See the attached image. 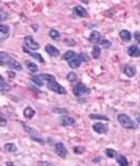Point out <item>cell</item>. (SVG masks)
Returning <instances> with one entry per match:
<instances>
[{
    "label": "cell",
    "mask_w": 140,
    "mask_h": 166,
    "mask_svg": "<svg viewBox=\"0 0 140 166\" xmlns=\"http://www.w3.org/2000/svg\"><path fill=\"white\" fill-rule=\"evenodd\" d=\"M92 129L95 133L97 134H106L109 131V126L102 122H95L92 125Z\"/></svg>",
    "instance_id": "obj_9"
},
{
    "label": "cell",
    "mask_w": 140,
    "mask_h": 166,
    "mask_svg": "<svg viewBox=\"0 0 140 166\" xmlns=\"http://www.w3.org/2000/svg\"><path fill=\"white\" fill-rule=\"evenodd\" d=\"M10 19V14L5 11L2 8H0V22H4Z\"/></svg>",
    "instance_id": "obj_28"
},
{
    "label": "cell",
    "mask_w": 140,
    "mask_h": 166,
    "mask_svg": "<svg viewBox=\"0 0 140 166\" xmlns=\"http://www.w3.org/2000/svg\"><path fill=\"white\" fill-rule=\"evenodd\" d=\"M38 166H55L52 163L48 162V161H39Z\"/></svg>",
    "instance_id": "obj_35"
},
{
    "label": "cell",
    "mask_w": 140,
    "mask_h": 166,
    "mask_svg": "<svg viewBox=\"0 0 140 166\" xmlns=\"http://www.w3.org/2000/svg\"><path fill=\"white\" fill-rule=\"evenodd\" d=\"M76 55L75 52L73 51V50H68V51H66L64 54L62 55V60H64V61H70L71 59H73L74 57Z\"/></svg>",
    "instance_id": "obj_24"
},
{
    "label": "cell",
    "mask_w": 140,
    "mask_h": 166,
    "mask_svg": "<svg viewBox=\"0 0 140 166\" xmlns=\"http://www.w3.org/2000/svg\"><path fill=\"white\" fill-rule=\"evenodd\" d=\"M8 68L13 69V70H16V71H22V69H23L22 65H21L19 62H17L16 60H14V59L11 60V62L8 63Z\"/></svg>",
    "instance_id": "obj_19"
},
{
    "label": "cell",
    "mask_w": 140,
    "mask_h": 166,
    "mask_svg": "<svg viewBox=\"0 0 140 166\" xmlns=\"http://www.w3.org/2000/svg\"><path fill=\"white\" fill-rule=\"evenodd\" d=\"M45 51L47 52L51 57H57L60 55V50L58 49L55 46H53L51 44H47L45 46Z\"/></svg>",
    "instance_id": "obj_13"
},
{
    "label": "cell",
    "mask_w": 140,
    "mask_h": 166,
    "mask_svg": "<svg viewBox=\"0 0 140 166\" xmlns=\"http://www.w3.org/2000/svg\"><path fill=\"white\" fill-rule=\"evenodd\" d=\"M119 37L125 42H130L131 39H132V34H131V33L128 29H121L119 31Z\"/></svg>",
    "instance_id": "obj_20"
},
{
    "label": "cell",
    "mask_w": 140,
    "mask_h": 166,
    "mask_svg": "<svg viewBox=\"0 0 140 166\" xmlns=\"http://www.w3.org/2000/svg\"><path fill=\"white\" fill-rule=\"evenodd\" d=\"M100 52H102V49H100L99 46L94 45L92 48V57L94 60H98L100 57Z\"/></svg>",
    "instance_id": "obj_25"
},
{
    "label": "cell",
    "mask_w": 140,
    "mask_h": 166,
    "mask_svg": "<svg viewBox=\"0 0 140 166\" xmlns=\"http://www.w3.org/2000/svg\"><path fill=\"white\" fill-rule=\"evenodd\" d=\"M136 120H137V122H138V123H140V113H137L136 114Z\"/></svg>",
    "instance_id": "obj_40"
},
{
    "label": "cell",
    "mask_w": 140,
    "mask_h": 166,
    "mask_svg": "<svg viewBox=\"0 0 140 166\" xmlns=\"http://www.w3.org/2000/svg\"><path fill=\"white\" fill-rule=\"evenodd\" d=\"M3 149L6 151V153H11V154H15L18 151V147L15 143H12V142H8V143H5L3 146Z\"/></svg>",
    "instance_id": "obj_18"
},
{
    "label": "cell",
    "mask_w": 140,
    "mask_h": 166,
    "mask_svg": "<svg viewBox=\"0 0 140 166\" xmlns=\"http://www.w3.org/2000/svg\"><path fill=\"white\" fill-rule=\"evenodd\" d=\"M11 90V86L8 83H4V84H0V92H6Z\"/></svg>",
    "instance_id": "obj_34"
},
{
    "label": "cell",
    "mask_w": 140,
    "mask_h": 166,
    "mask_svg": "<svg viewBox=\"0 0 140 166\" xmlns=\"http://www.w3.org/2000/svg\"><path fill=\"white\" fill-rule=\"evenodd\" d=\"M0 118H3V114L1 112H0Z\"/></svg>",
    "instance_id": "obj_43"
},
{
    "label": "cell",
    "mask_w": 140,
    "mask_h": 166,
    "mask_svg": "<svg viewBox=\"0 0 140 166\" xmlns=\"http://www.w3.org/2000/svg\"><path fill=\"white\" fill-rule=\"evenodd\" d=\"M73 153L75 154V155H83V154L85 153V147L84 146H74Z\"/></svg>",
    "instance_id": "obj_32"
},
{
    "label": "cell",
    "mask_w": 140,
    "mask_h": 166,
    "mask_svg": "<svg viewBox=\"0 0 140 166\" xmlns=\"http://www.w3.org/2000/svg\"><path fill=\"white\" fill-rule=\"evenodd\" d=\"M24 47H26L27 49L32 50V51H35V50H38L40 48V44H39L37 41H35V39L32 38V36H25L24 39Z\"/></svg>",
    "instance_id": "obj_5"
},
{
    "label": "cell",
    "mask_w": 140,
    "mask_h": 166,
    "mask_svg": "<svg viewBox=\"0 0 140 166\" xmlns=\"http://www.w3.org/2000/svg\"><path fill=\"white\" fill-rule=\"evenodd\" d=\"M22 50H23V52H24V54H28L29 57H32V59L37 60V61L40 62V63H44V62H45V60L43 59V57H42V54H38V52H34V51H32V50L27 49V48H26V47H24V46H23V47H22Z\"/></svg>",
    "instance_id": "obj_11"
},
{
    "label": "cell",
    "mask_w": 140,
    "mask_h": 166,
    "mask_svg": "<svg viewBox=\"0 0 140 166\" xmlns=\"http://www.w3.org/2000/svg\"><path fill=\"white\" fill-rule=\"evenodd\" d=\"M0 34H3L8 37L10 34V27L6 24H0Z\"/></svg>",
    "instance_id": "obj_30"
},
{
    "label": "cell",
    "mask_w": 140,
    "mask_h": 166,
    "mask_svg": "<svg viewBox=\"0 0 140 166\" xmlns=\"http://www.w3.org/2000/svg\"><path fill=\"white\" fill-rule=\"evenodd\" d=\"M25 65H26L27 70L30 71V72H32V73H36V72H38L39 67H38V65H37V64L32 63V62H30V61H25Z\"/></svg>",
    "instance_id": "obj_22"
},
{
    "label": "cell",
    "mask_w": 140,
    "mask_h": 166,
    "mask_svg": "<svg viewBox=\"0 0 140 166\" xmlns=\"http://www.w3.org/2000/svg\"><path fill=\"white\" fill-rule=\"evenodd\" d=\"M46 87H47V88L49 89L50 91L55 92V93H57V94H60V95H64V94L67 93L65 87L61 86V85L57 82V80L48 82L47 84H46Z\"/></svg>",
    "instance_id": "obj_4"
},
{
    "label": "cell",
    "mask_w": 140,
    "mask_h": 166,
    "mask_svg": "<svg viewBox=\"0 0 140 166\" xmlns=\"http://www.w3.org/2000/svg\"><path fill=\"white\" fill-rule=\"evenodd\" d=\"M6 124H8V120H6V118H0V126H5Z\"/></svg>",
    "instance_id": "obj_37"
},
{
    "label": "cell",
    "mask_w": 140,
    "mask_h": 166,
    "mask_svg": "<svg viewBox=\"0 0 140 166\" xmlns=\"http://www.w3.org/2000/svg\"><path fill=\"white\" fill-rule=\"evenodd\" d=\"M35 114H36V112H35V110L32 109V108H30V107H26L24 110H23V115H24L25 118L32 119V117L35 116Z\"/></svg>",
    "instance_id": "obj_23"
},
{
    "label": "cell",
    "mask_w": 140,
    "mask_h": 166,
    "mask_svg": "<svg viewBox=\"0 0 140 166\" xmlns=\"http://www.w3.org/2000/svg\"><path fill=\"white\" fill-rule=\"evenodd\" d=\"M138 166H140V162H139V163H138Z\"/></svg>",
    "instance_id": "obj_45"
},
{
    "label": "cell",
    "mask_w": 140,
    "mask_h": 166,
    "mask_svg": "<svg viewBox=\"0 0 140 166\" xmlns=\"http://www.w3.org/2000/svg\"><path fill=\"white\" fill-rule=\"evenodd\" d=\"M49 37H50L51 39H52V40L59 41L60 39H61V34L57 31V29L51 28L50 31H49Z\"/></svg>",
    "instance_id": "obj_27"
},
{
    "label": "cell",
    "mask_w": 140,
    "mask_h": 166,
    "mask_svg": "<svg viewBox=\"0 0 140 166\" xmlns=\"http://www.w3.org/2000/svg\"><path fill=\"white\" fill-rule=\"evenodd\" d=\"M105 153H106V156L108 157V158H111V159L115 158V157L117 156V151L113 148H107Z\"/></svg>",
    "instance_id": "obj_31"
},
{
    "label": "cell",
    "mask_w": 140,
    "mask_h": 166,
    "mask_svg": "<svg viewBox=\"0 0 140 166\" xmlns=\"http://www.w3.org/2000/svg\"><path fill=\"white\" fill-rule=\"evenodd\" d=\"M66 80H68L69 83H76L78 82V75L74 72H68L67 73Z\"/></svg>",
    "instance_id": "obj_29"
},
{
    "label": "cell",
    "mask_w": 140,
    "mask_h": 166,
    "mask_svg": "<svg viewBox=\"0 0 140 166\" xmlns=\"http://www.w3.org/2000/svg\"><path fill=\"white\" fill-rule=\"evenodd\" d=\"M12 59H13V57H11L6 52L0 51V66L8 65V63L11 62Z\"/></svg>",
    "instance_id": "obj_17"
},
{
    "label": "cell",
    "mask_w": 140,
    "mask_h": 166,
    "mask_svg": "<svg viewBox=\"0 0 140 166\" xmlns=\"http://www.w3.org/2000/svg\"><path fill=\"white\" fill-rule=\"evenodd\" d=\"M72 93L76 97H81V96L86 95V94H89L90 89L84 83H76L72 88Z\"/></svg>",
    "instance_id": "obj_3"
},
{
    "label": "cell",
    "mask_w": 140,
    "mask_h": 166,
    "mask_svg": "<svg viewBox=\"0 0 140 166\" xmlns=\"http://www.w3.org/2000/svg\"><path fill=\"white\" fill-rule=\"evenodd\" d=\"M4 83H6L5 80H4V77L2 76L1 74H0V84H4Z\"/></svg>",
    "instance_id": "obj_39"
},
{
    "label": "cell",
    "mask_w": 140,
    "mask_h": 166,
    "mask_svg": "<svg viewBox=\"0 0 140 166\" xmlns=\"http://www.w3.org/2000/svg\"><path fill=\"white\" fill-rule=\"evenodd\" d=\"M123 73L127 75L128 77H134L135 74H136V67L132 66V65H125L122 69Z\"/></svg>",
    "instance_id": "obj_14"
},
{
    "label": "cell",
    "mask_w": 140,
    "mask_h": 166,
    "mask_svg": "<svg viewBox=\"0 0 140 166\" xmlns=\"http://www.w3.org/2000/svg\"><path fill=\"white\" fill-rule=\"evenodd\" d=\"M52 112L53 113H60V114H62V113H65V114H67L68 113V111L66 109H59V108H55V109H52Z\"/></svg>",
    "instance_id": "obj_36"
},
{
    "label": "cell",
    "mask_w": 140,
    "mask_h": 166,
    "mask_svg": "<svg viewBox=\"0 0 140 166\" xmlns=\"http://www.w3.org/2000/svg\"><path fill=\"white\" fill-rule=\"evenodd\" d=\"M100 39H102V34H100L99 31H91L89 38H88V41H89L90 43H98L100 41Z\"/></svg>",
    "instance_id": "obj_16"
},
{
    "label": "cell",
    "mask_w": 140,
    "mask_h": 166,
    "mask_svg": "<svg viewBox=\"0 0 140 166\" xmlns=\"http://www.w3.org/2000/svg\"><path fill=\"white\" fill-rule=\"evenodd\" d=\"M23 128H24V130L26 131L27 134L29 135V137H30V139H32V140H34L35 142H38V143H41V144L45 143V141H44V140L42 139L41 137H39V133L37 132L35 129L30 128V126L25 125L24 123H23Z\"/></svg>",
    "instance_id": "obj_6"
},
{
    "label": "cell",
    "mask_w": 140,
    "mask_h": 166,
    "mask_svg": "<svg viewBox=\"0 0 140 166\" xmlns=\"http://www.w3.org/2000/svg\"><path fill=\"white\" fill-rule=\"evenodd\" d=\"M89 118L90 119H95V120H106V121L110 120V119H109L106 115H102V114H90Z\"/></svg>",
    "instance_id": "obj_26"
},
{
    "label": "cell",
    "mask_w": 140,
    "mask_h": 166,
    "mask_svg": "<svg viewBox=\"0 0 140 166\" xmlns=\"http://www.w3.org/2000/svg\"><path fill=\"white\" fill-rule=\"evenodd\" d=\"M32 83L38 87H43L45 84H47L48 82H52L55 80V77L52 74L49 73H41V74H36L30 78Z\"/></svg>",
    "instance_id": "obj_1"
},
{
    "label": "cell",
    "mask_w": 140,
    "mask_h": 166,
    "mask_svg": "<svg viewBox=\"0 0 140 166\" xmlns=\"http://www.w3.org/2000/svg\"><path fill=\"white\" fill-rule=\"evenodd\" d=\"M134 38L136 39V41H139V43H140V33L139 31H136V33H135Z\"/></svg>",
    "instance_id": "obj_38"
},
{
    "label": "cell",
    "mask_w": 140,
    "mask_h": 166,
    "mask_svg": "<svg viewBox=\"0 0 140 166\" xmlns=\"http://www.w3.org/2000/svg\"><path fill=\"white\" fill-rule=\"evenodd\" d=\"M2 41H4V39H3V38H0V43H1Z\"/></svg>",
    "instance_id": "obj_44"
},
{
    "label": "cell",
    "mask_w": 140,
    "mask_h": 166,
    "mask_svg": "<svg viewBox=\"0 0 140 166\" xmlns=\"http://www.w3.org/2000/svg\"><path fill=\"white\" fill-rule=\"evenodd\" d=\"M72 13L75 17L78 18H85L87 17V11L84 6L82 5H75L72 10Z\"/></svg>",
    "instance_id": "obj_12"
},
{
    "label": "cell",
    "mask_w": 140,
    "mask_h": 166,
    "mask_svg": "<svg viewBox=\"0 0 140 166\" xmlns=\"http://www.w3.org/2000/svg\"><path fill=\"white\" fill-rule=\"evenodd\" d=\"M55 153L61 158H66L67 156V148L62 142H57L55 144Z\"/></svg>",
    "instance_id": "obj_7"
},
{
    "label": "cell",
    "mask_w": 140,
    "mask_h": 166,
    "mask_svg": "<svg viewBox=\"0 0 140 166\" xmlns=\"http://www.w3.org/2000/svg\"><path fill=\"white\" fill-rule=\"evenodd\" d=\"M5 166H17V165H15L14 163H12L11 161H8V162L5 163Z\"/></svg>",
    "instance_id": "obj_41"
},
{
    "label": "cell",
    "mask_w": 140,
    "mask_h": 166,
    "mask_svg": "<svg viewBox=\"0 0 140 166\" xmlns=\"http://www.w3.org/2000/svg\"><path fill=\"white\" fill-rule=\"evenodd\" d=\"M116 162L119 166H129V161H128L127 157L123 155L116 156Z\"/></svg>",
    "instance_id": "obj_21"
},
{
    "label": "cell",
    "mask_w": 140,
    "mask_h": 166,
    "mask_svg": "<svg viewBox=\"0 0 140 166\" xmlns=\"http://www.w3.org/2000/svg\"><path fill=\"white\" fill-rule=\"evenodd\" d=\"M117 121L119 122L125 129H129V130H136L137 129V123L133 120L131 117L128 116L127 114H119L118 115Z\"/></svg>",
    "instance_id": "obj_2"
},
{
    "label": "cell",
    "mask_w": 140,
    "mask_h": 166,
    "mask_svg": "<svg viewBox=\"0 0 140 166\" xmlns=\"http://www.w3.org/2000/svg\"><path fill=\"white\" fill-rule=\"evenodd\" d=\"M98 44L100 46H104V48H109L111 46V42L109 40H107V39H100Z\"/></svg>",
    "instance_id": "obj_33"
},
{
    "label": "cell",
    "mask_w": 140,
    "mask_h": 166,
    "mask_svg": "<svg viewBox=\"0 0 140 166\" xmlns=\"http://www.w3.org/2000/svg\"><path fill=\"white\" fill-rule=\"evenodd\" d=\"M58 120H59V123L62 126H70L75 124V120L72 117L67 116V115H61V116H59Z\"/></svg>",
    "instance_id": "obj_8"
},
{
    "label": "cell",
    "mask_w": 140,
    "mask_h": 166,
    "mask_svg": "<svg viewBox=\"0 0 140 166\" xmlns=\"http://www.w3.org/2000/svg\"><path fill=\"white\" fill-rule=\"evenodd\" d=\"M128 54L132 57H140V47L137 45H131L128 48Z\"/></svg>",
    "instance_id": "obj_15"
},
{
    "label": "cell",
    "mask_w": 140,
    "mask_h": 166,
    "mask_svg": "<svg viewBox=\"0 0 140 166\" xmlns=\"http://www.w3.org/2000/svg\"><path fill=\"white\" fill-rule=\"evenodd\" d=\"M83 57L81 54H76L73 59H71L70 61H68V66L72 69H76L81 66V64L83 63Z\"/></svg>",
    "instance_id": "obj_10"
},
{
    "label": "cell",
    "mask_w": 140,
    "mask_h": 166,
    "mask_svg": "<svg viewBox=\"0 0 140 166\" xmlns=\"http://www.w3.org/2000/svg\"><path fill=\"white\" fill-rule=\"evenodd\" d=\"M97 159H93V162L94 163H96V162H99L100 160H102V158H100V157H96Z\"/></svg>",
    "instance_id": "obj_42"
}]
</instances>
